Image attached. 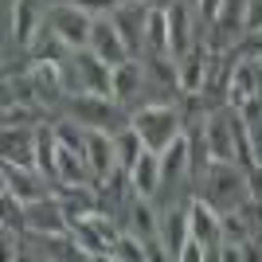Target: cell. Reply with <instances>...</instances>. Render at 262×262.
Segmentation results:
<instances>
[{"label": "cell", "instance_id": "6da1fadb", "mask_svg": "<svg viewBox=\"0 0 262 262\" xmlns=\"http://www.w3.org/2000/svg\"><path fill=\"white\" fill-rule=\"evenodd\" d=\"M204 196L215 204L219 211H239L251 200V176L235 161H211L208 164V192Z\"/></svg>", "mask_w": 262, "mask_h": 262}, {"label": "cell", "instance_id": "f1b7e54d", "mask_svg": "<svg viewBox=\"0 0 262 262\" xmlns=\"http://www.w3.org/2000/svg\"><path fill=\"white\" fill-rule=\"evenodd\" d=\"M67 4H78V8H86V12H94V16H110V12L118 8L121 0H67Z\"/></svg>", "mask_w": 262, "mask_h": 262}, {"label": "cell", "instance_id": "d6986e66", "mask_svg": "<svg viewBox=\"0 0 262 262\" xmlns=\"http://www.w3.org/2000/svg\"><path fill=\"white\" fill-rule=\"evenodd\" d=\"M161 168H164V180H172V184L192 172V145H188L184 133H180V137L161 153Z\"/></svg>", "mask_w": 262, "mask_h": 262}, {"label": "cell", "instance_id": "3957f363", "mask_svg": "<svg viewBox=\"0 0 262 262\" xmlns=\"http://www.w3.org/2000/svg\"><path fill=\"white\" fill-rule=\"evenodd\" d=\"M129 125L141 133V141L153 149V153H164L168 145L184 133V118H180V110L164 106V102H153V106H141L137 114L129 118Z\"/></svg>", "mask_w": 262, "mask_h": 262}, {"label": "cell", "instance_id": "e0dca14e", "mask_svg": "<svg viewBox=\"0 0 262 262\" xmlns=\"http://www.w3.org/2000/svg\"><path fill=\"white\" fill-rule=\"evenodd\" d=\"M35 168L59 184V137H55V125H39L35 129Z\"/></svg>", "mask_w": 262, "mask_h": 262}, {"label": "cell", "instance_id": "d4e9b609", "mask_svg": "<svg viewBox=\"0 0 262 262\" xmlns=\"http://www.w3.org/2000/svg\"><path fill=\"white\" fill-rule=\"evenodd\" d=\"M114 149H118V164H121V168H133L137 157H141L149 145L141 141V133L133 129V125H125L121 133H114Z\"/></svg>", "mask_w": 262, "mask_h": 262}, {"label": "cell", "instance_id": "1f68e13d", "mask_svg": "<svg viewBox=\"0 0 262 262\" xmlns=\"http://www.w3.org/2000/svg\"><path fill=\"white\" fill-rule=\"evenodd\" d=\"M196 8H200V16L211 24V20L219 16V8H223V0H196Z\"/></svg>", "mask_w": 262, "mask_h": 262}, {"label": "cell", "instance_id": "7a4b0ae2", "mask_svg": "<svg viewBox=\"0 0 262 262\" xmlns=\"http://www.w3.org/2000/svg\"><path fill=\"white\" fill-rule=\"evenodd\" d=\"M63 110L71 114V121L86 125V129H110V133H121V129H125V114L118 110V98H110V94L78 90V94L63 98Z\"/></svg>", "mask_w": 262, "mask_h": 262}, {"label": "cell", "instance_id": "9c48e42d", "mask_svg": "<svg viewBox=\"0 0 262 262\" xmlns=\"http://www.w3.org/2000/svg\"><path fill=\"white\" fill-rule=\"evenodd\" d=\"M90 51L98 55L102 63L110 67H121L125 59H133V51L125 47V39H121L118 24L110 20V16H94V32H90Z\"/></svg>", "mask_w": 262, "mask_h": 262}, {"label": "cell", "instance_id": "9a60e30c", "mask_svg": "<svg viewBox=\"0 0 262 262\" xmlns=\"http://www.w3.org/2000/svg\"><path fill=\"white\" fill-rule=\"evenodd\" d=\"M161 180H164L161 153L145 149V153L137 157V164L129 168V188H133V196H145V200H153V196H157V188H161Z\"/></svg>", "mask_w": 262, "mask_h": 262}, {"label": "cell", "instance_id": "7402d4cb", "mask_svg": "<svg viewBox=\"0 0 262 262\" xmlns=\"http://www.w3.org/2000/svg\"><path fill=\"white\" fill-rule=\"evenodd\" d=\"M168 35H172V59H180L188 47L196 43V35H192V16H188L184 4H172V8H168Z\"/></svg>", "mask_w": 262, "mask_h": 262}, {"label": "cell", "instance_id": "603a6c76", "mask_svg": "<svg viewBox=\"0 0 262 262\" xmlns=\"http://www.w3.org/2000/svg\"><path fill=\"white\" fill-rule=\"evenodd\" d=\"M145 82V67L133 63V59H125L121 67H114V98L118 102H129L137 90H141Z\"/></svg>", "mask_w": 262, "mask_h": 262}, {"label": "cell", "instance_id": "2e32d148", "mask_svg": "<svg viewBox=\"0 0 262 262\" xmlns=\"http://www.w3.org/2000/svg\"><path fill=\"white\" fill-rule=\"evenodd\" d=\"M0 149H4V161L8 164H28L35 168V125H4V137H0Z\"/></svg>", "mask_w": 262, "mask_h": 262}, {"label": "cell", "instance_id": "ba28073f", "mask_svg": "<svg viewBox=\"0 0 262 262\" xmlns=\"http://www.w3.org/2000/svg\"><path fill=\"white\" fill-rule=\"evenodd\" d=\"M211 63H215V51H211L204 39H196V43L176 59V86L184 90V94H200V90L208 86Z\"/></svg>", "mask_w": 262, "mask_h": 262}, {"label": "cell", "instance_id": "7c38bea8", "mask_svg": "<svg viewBox=\"0 0 262 262\" xmlns=\"http://www.w3.org/2000/svg\"><path fill=\"white\" fill-rule=\"evenodd\" d=\"M47 184H51V180H47L39 168H28V164H8V161H4V188H8V192H16L24 204L43 200V196H47Z\"/></svg>", "mask_w": 262, "mask_h": 262}, {"label": "cell", "instance_id": "d6a6232c", "mask_svg": "<svg viewBox=\"0 0 262 262\" xmlns=\"http://www.w3.org/2000/svg\"><path fill=\"white\" fill-rule=\"evenodd\" d=\"M137 4H149V0H137Z\"/></svg>", "mask_w": 262, "mask_h": 262}, {"label": "cell", "instance_id": "f546056e", "mask_svg": "<svg viewBox=\"0 0 262 262\" xmlns=\"http://www.w3.org/2000/svg\"><path fill=\"white\" fill-rule=\"evenodd\" d=\"M239 55H251V59H262V32H247L243 35V43L235 47Z\"/></svg>", "mask_w": 262, "mask_h": 262}, {"label": "cell", "instance_id": "5b68a950", "mask_svg": "<svg viewBox=\"0 0 262 262\" xmlns=\"http://www.w3.org/2000/svg\"><path fill=\"white\" fill-rule=\"evenodd\" d=\"M75 78L78 90H90V94H110L114 98V67L102 63L90 47H78V51L67 55V82Z\"/></svg>", "mask_w": 262, "mask_h": 262}, {"label": "cell", "instance_id": "4dcf8cb0", "mask_svg": "<svg viewBox=\"0 0 262 262\" xmlns=\"http://www.w3.org/2000/svg\"><path fill=\"white\" fill-rule=\"evenodd\" d=\"M247 32H262V4L247 0Z\"/></svg>", "mask_w": 262, "mask_h": 262}, {"label": "cell", "instance_id": "4fadbf2b", "mask_svg": "<svg viewBox=\"0 0 262 262\" xmlns=\"http://www.w3.org/2000/svg\"><path fill=\"white\" fill-rule=\"evenodd\" d=\"M47 12H39V0H16L12 4V39L16 47H32L35 35L43 32Z\"/></svg>", "mask_w": 262, "mask_h": 262}, {"label": "cell", "instance_id": "83f0119b", "mask_svg": "<svg viewBox=\"0 0 262 262\" xmlns=\"http://www.w3.org/2000/svg\"><path fill=\"white\" fill-rule=\"evenodd\" d=\"M4 125H35L32 121V106H24V102L4 106Z\"/></svg>", "mask_w": 262, "mask_h": 262}, {"label": "cell", "instance_id": "8fae6325", "mask_svg": "<svg viewBox=\"0 0 262 262\" xmlns=\"http://www.w3.org/2000/svg\"><path fill=\"white\" fill-rule=\"evenodd\" d=\"M28 231L32 235H67L71 231V219H67L59 196H43L28 204Z\"/></svg>", "mask_w": 262, "mask_h": 262}, {"label": "cell", "instance_id": "4316f807", "mask_svg": "<svg viewBox=\"0 0 262 262\" xmlns=\"http://www.w3.org/2000/svg\"><path fill=\"white\" fill-rule=\"evenodd\" d=\"M114 258L141 262L145 258V239H137V235H118V243H114Z\"/></svg>", "mask_w": 262, "mask_h": 262}, {"label": "cell", "instance_id": "30bf717a", "mask_svg": "<svg viewBox=\"0 0 262 262\" xmlns=\"http://www.w3.org/2000/svg\"><path fill=\"white\" fill-rule=\"evenodd\" d=\"M235 110H219L211 118H204V137H208V153L211 161H235L239 164V149H235V129H231Z\"/></svg>", "mask_w": 262, "mask_h": 262}, {"label": "cell", "instance_id": "5bb4252c", "mask_svg": "<svg viewBox=\"0 0 262 262\" xmlns=\"http://www.w3.org/2000/svg\"><path fill=\"white\" fill-rule=\"evenodd\" d=\"M86 161L94 168V180H106L118 168V149H114L110 129H86Z\"/></svg>", "mask_w": 262, "mask_h": 262}, {"label": "cell", "instance_id": "cb8c5ba5", "mask_svg": "<svg viewBox=\"0 0 262 262\" xmlns=\"http://www.w3.org/2000/svg\"><path fill=\"white\" fill-rule=\"evenodd\" d=\"M188 239H192L188 208L184 211H168V219H164V251H168V258H180V251H184Z\"/></svg>", "mask_w": 262, "mask_h": 262}, {"label": "cell", "instance_id": "484cf974", "mask_svg": "<svg viewBox=\"0 0 262 262\" xmlns=\"http://www.w3.org/2000/svg\"><path fill=\"white\" fill-rule=\"evenodd\" d=\"M129 227H133L137 239H157V211L149 208V200H145V196H137L129 204Z\"/></svg>", "mask_w": 262, "mask_h": 262}, {"label": "cell", "instance_id": "836d02e7", "mask_svg": "<svg viewBox=\"0 0 262 262\" xmlns=\"http://www.w3.org/2000/svg\"><path fill=\"white\" fill-rule=\"evenodd\" d=\"M192 4H196V0H192Z\"/></svg>", "mask_w": 262, "mask_h": 262}, {"label": "cell", "instance_id": "ac0fdd59", "mask_svg": "<svg viewBox=\"0 0 262 262\" xmlns=\"http://www.w3.org/2000/svg\"><path fill=\"white\" fill-rule=\"evenodd\" d=\"M71 235H75V243L86 251V258H114V247L102 239V231L94 227V219H90V215L71 219Z\"/></svg>", "mask_w": 262, "mask_h": 262}, {"label": "cell", "instance_id": "ffe728a7", "mask_svg": "<svg viewBox=\"0 0 262 262\" xmlns=\"http://www.w3.org/2000/svg\"><path fill=\"white\" fill-rule=\"evenodd\" d=\"M90 176H94V168H90L86 153L59 145V184H90Z\"/></svg>", "mask_w": 262, "mask_h": 262}, {"label": "cell", "instance_id": "44dd1931", "mask_svg": "<svg viewBox=\"0 0 262 262\" xmlns=\"http://www.w3.org/2000/svg\"><path fill=\"white\" fill-rule=\"evenodd\" d=\"M145 43L153 55H172V35H168V8H149L145 16Z\"/></svg>", "mask_w": 262, "mask_h": 262}, {"label": "cell", "instance_id": "8992f818", "mask_svg": "<svg viewBox=\"0 0 262 262\" xmlns=\"http://www.w3.org/2000/svg\"><path fill=\"white\" fill-rule=\"evenodd\" d=\"M188 227H192V239L204 243L208 258H219V247H223V223H219V208L208 196H192L188 200Z\"/></svg>", "mask_w": 262, "mask_h": 262}, {"label": "cell", "instance_id": "52a82bcc", "mask_svg": "<svg viewBox=\"0 0 262 262\" xmlns=\"http://www.w3.org/2000/svg\"><path fill=\"white\" fill-rule=\"evenodd\" d=\"M243 35H247V0H223L219 16L211 20L208 47L215 55H227V51H235V43H239Z\"/></svg>", "mask_w": 262, "mask_h": 262}, {"label": "cell", "instance_id": "277c9868", "mask_svg": "<svg viewBox=\"0 0 262 262\" xmlns=\"http://www.w3.org/2000/svg\"><path fill=\"white\" fill-rule=\"evenodd\" d=\"M47 28L67 43V51L90 47V32H94V12L67 4V0H51L47 4Z\"/></svg>", "mask_w": 262, "mask_h": 262}]
</instances>
